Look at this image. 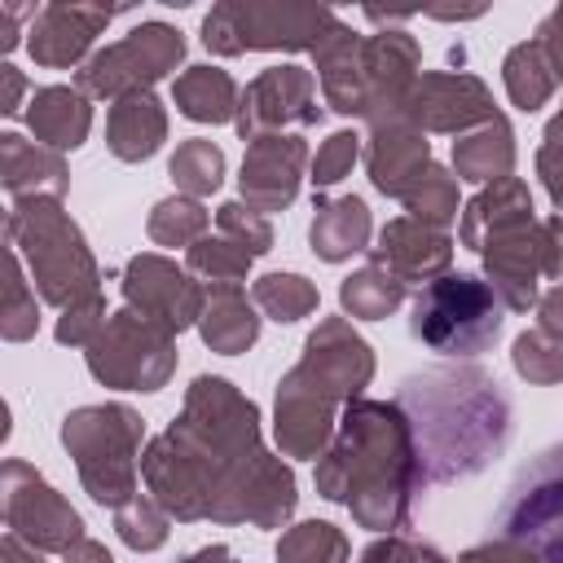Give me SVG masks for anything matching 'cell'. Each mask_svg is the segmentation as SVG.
<instances>
[{
	"label": "cell",
	"instance_id": "1",
	"mask_svg": "<svg viewBox=\"0 0 563 563\" xmlns=\"http://www.w3.org/2000/svg\"><path fill=\"white\" fill-rule=\"evenodd\" d=\"M145 493L180 523L286 528L299 493L282 453L264 449L260 405L220 374H198L163 435L141 453Z\"/></svg>",
	"mask_w": 563,
	"mask_h": 563
},
{
	"label": "cell",
	"instance_id": "2",
	"mask_svg": "<svg viewBox=\"0 0 563 563\" xmlns=\"http://www.w3.org/2000/svg\"><path fill=\"white\" fill-rule=\"evenodd\" d=\"M312 484L325 501L347 506L356 528L400 532L413 515L422 484L418 444L396 400H352L339 413L334 440L317 457Z\"/></svg>",
	"mask_w": 563,
	"mask_h": 563
},
{
	"label": "cell",
	"instance_id": "3",
	"mask_svg": "<svg viewBox=\"0 0 563 563\" xmlns=\"http://www.w3.org/2000/svg\"><path fill=\"white\" fill-rule=\"evenodd\" d=\"M396 405L418 444L422 484H453L479 475L510 440V400L479 365H440L409 374Z\"/></svg>",
	"mask_w": 563,
	"mask_h": 563
},
{
	"label": "cell",
	"instance_id": "4",
	"mask_svg": "<svg viewBox=\"0 0 563 563\" xmlns=\"http://www.w3.org/2000/svg\"><path fill=\"white\" fill-rule=\"evenodd\" d=\"M369 383H374V347L356 334L347 317H321L273 396L277 453L317 462L334 440L343 405L361 400Z\"/></svg>",
	"mask_w": 563,
	"mask_h": 563
},
{
	"label": "cell",
	"instance_id": "5",
	"mask_svg": "<svg viewBox=\"0 0 563 563\" xmlns=\"http://www.w3.org/2000/svg\"><path fill=\"white\" fill-rule=\"evenodd\" d=\"M457 238L466 251H479L484 282L497 290L506 312L537 308L541 290V220L532 216V189L519 176L493 180L466 198Z\"/></svg>",
	"mask_w": 563,
	"mask_h": 563
},
{
	"label": "cell",
	"instance_id": "6",
	"mask_svg": "<svg viewBox=\"0 0 563 563\" xmlns=\"http://www.w3.org/2000/svg\"><path fill=\"white\" fill-rule=\"evenodd\" d=\"M4 242L22 255L31 286L53 308H75L101 295V268L88 251L84 229L70 220L62 198H22L4 216Z\"/></svg>",
	"mask_w": 563,
	"mask_h": 563
},
{
	"label": "cell",
	"instance_id": "7",
	"mask_svg": "<svg viewBox=\"0 0 563 563\" xmlns=\"http://www.w3.org/2000/svg\"><path fill=\"white\" fill-rule=\"evenodd\" d=\"M141 440L145 422L132 405H79L62 418V449L75 457L79 484L97 506H128L141 479Z\"/></svg>",
	"mask_w": 563,
	"mask_h": 563
},
{
	"label": "cell",
	"instance_id": "8",
	"mask_svg": "<svg viewBox=\"0 0 563 563\" xmlns=\"http://www.w3.org/2000/svg\"><path fill=\"white\" fill-rule=\"evenodd\" d=\"M501 299L497 290L475 277V273H444L435 277L431 286H422L413 295V308H409V334L440 352V356H453V361H466V356H479L497 343L501 334Z\"/></svg>",
	"mask_w": 563,
	"mask_h": 563
},
{
	"label": "cell",
	"instance_id": "9",
	"mask_svg": "<svg viewBox=\"0 0 563 563\" xmlns=\"http://www.w3.org/2000/svg\"><path fill=\"white\" fill-rule=\"evenodd\" d=\"M334 26L330 9L312 4H255V0H220L202 18V44L216 57L242 53H312L321 35Z\"/></svg>",
	"mask_w": 563,
	"mask_h": 563
},
{
	"label": "cell",
	"instance_id": "10",
	"mask_svg": "<svg viewBox=\"0 0 563 563\" xmlns=\"http://www.w3.org/2000/svg\"><path fill=\"white\" fill-rule=\"evenodd\" d=\"M88 374L101 387L114 391H158L167 387V378L176 374V334L150 317H141L136 308H119L110 312L106 330L84 347Z\"/></svg>",
	"mask_w": 563,
	"mask_h": 563
},
{
	"label": "cell",
	"instance_id": "11",
	"mask_svg": "<svg viewBox=\"0 0 563 563\" xmlns=\"http://www.w3.org/2000/svg\"><path fill=\"white\" fill-rule=\"evenodd\" d=\"M185 57V35L167 22H141L132 26L123 40L97 48L79 75L75 88L88 97H106L119 101L128 92H150L158 79H167Z\"/></svg>",
	"mask_w": 563,
	"mask_h": 563
},
{
	"label": "cell",
	"instance_id": "12",
	"mask_svg": "<svg viewBox=\"0 0 563 563\" xmlns=\"http://www.w3.org/2000/svg\"><path fill=\"white\" fill-rule=\"evenodd\" d=\"M497 537L528 545L541 563H563V444L537 453L497 510Z\"/></svg>",
	"mask_w": 563,
	"mask_h": 563
},
{
	"label": "cell",
	"instance_id": "13",
	"mask_svg": "<svg viewBox=\"0 0 563 563\" xmlns=\"http://www.w3.org/2000/svg\"><path fill=\"white\" fill-rule=\"evenodd\" d=\"M0 506L4 528L40 554H66L75 541H84V515L22 457H4L0 466Z\"/></svg>",
	"mask_w": 563,
	"mask_h": 563
},
{
	"label": "cell",
	"instance_id": "14",
	"mask_svg": "<svg viewBox=\"0 0 563 563\" xmlns=\"http://www.w3.org/2000/svg\"><path fill=\"white\" fill-rule=\"evenodd\" d=\"M325 106H317V75L308 66L282 62V66H264L238 101V136L251 145L260 136H277L286 128H312L321 123Z\"/></svg>",
	"mask_w": 563,
	"mask_h": 563
},
{
	"label": "cell",
	"instance_id": "15",
	"mask_svg": "<svg viewBox=\"0 0 563 563\" xmlns=\"http://www.w3.org/2000/svg\"><path fill=\"white\" fill-rule=\"evenodd\" d=\"M400 114L418 132H440V136H466L484 123H493L501 110L488 92V84L471 70H422L418 84L409 88Z\"/></svg>",
	"mask_w": 563,
	"mask_h": 563
},
{
	"label": "cell",
	"instance_id": "16",
	"mask_svg": "<svg viewBox=\"0 0 563 563\" xmlns=\"http://www.w3.org/2000/svg\"><path fill=\"white\" fill-rule=\"evenodd\" d=\"M123 303L136 308L141 317L167 325L172 334L198 325L202 303H207V286H198V277L189 268H180L176 260L158 255V251H141L123 264Z\"/></svg>",
	"mask_w": 563,
	"mask_h": 563
},
{
	"label": "cell",
	"instance_id": "17",
	"mask_svg": "<svg viewBox=\"0 0 563 563\" xmlns=\"http://www.w3.org/2000/svg\"><path fill=\"white\" fill-rule=\"evenodd\" d=\"M119 13H128V9L123 4H70V0L40 4V13L26 26V48H31L35 66H48V70L84 66L92 57V40Z\"/></svg>",
	"mask_w": 563,
	"mask_h": 563
},
{
	"label": "cell",
	"instance_id": "18",
	"mask_svg": "<svg viewBox=\"0 0 563 563\" xmlns=\"http://www.w3.org/2000/svg\"><path fill=\"white\" fill-rule=\"evenodd\" d=\"M303 167H308V141H303V136H295V132L260 136V141H251L246 154H242L238 194H242V202L255 207L260 216L286 211V207L299 198Z\"/></svg>",
	"mask_w": 563,
	"mask_h": 563
},
{
	"label": "cell",
	"instance_id": "19",
	"mask_svg": "<svg viewBox=\"0 0 563 563\" xmlns=\"http://www.w3.org/2000/svg\"><path fill=\"white\" fill-rule=\"evenodd\" d=\"M365 264H378L383 273H391L405 290L409 286H431L435 277L449 273L453 264V238L449 229H431L413 216H396L378 229V242L365 251Z\"/></svg>",
	"mask_w": 563,
	"mask_h": 563
},
{
	"label": "cell",
	"instance_id": "20",
	"mask_svg": "<svg viewBox=\"0 0 563 563\" xmlns=\"http://www.w3.org/2000/svg\"><path fill=\"white\" fill-rule=\"evenodd\" d=\"M418 75H422V48L409 31L387 26L378 35H365V128L396 119Z\"/></svg>",
	"mask_w": 563,
	"mask_h": 563
},
{
	"label": "cell",
	"instance_id": "21",
	"mask_svg": "<svg viewBox=\"0 0 563 563\" xmlns=\"http://www.w3.org/2000/svg\"><path fill=\"white\" fill-rule=\"evenodd\" d=\"M431 141L427 132H418L405 114L396 119H383V123H369L365 132V172H369V185L387 198H405L422 172L431 167Z\"/></svg>",
	"mask_w": 563,
	"mask_h": 563
},
{
	"label": "cell",
	"instance_id": "22",
	"mask_svg": "<svg viewBox=\"0 0 563 563\" xmlns=\"http://www.w3.org/2000/svg\"><path fill=\"white\" fill-rule=\"evenodd\" d=\"M312 62L321 79V101L334 114L365 119V35H356L343 18H334V26L312 48Z\"/></svg>",
	"mask_w": 563,
	"mask_h": 563
},
{
	"label": "cell",
	"instance_id": "23",
	"mask_svg": "<svg viewBox=\"0 0 563 563\" xmlns=\"http://www.w3.org/2000/svg\"><path fill=\"white\" fill-rule=\"evenodd\" d=\"M0 185L13 202L22 198H62L70 189V167L57 150L26 141L22 132L0 136Z\"/></svg>",
	"mask_w": 563,
	"mask_h": 563
},
{
	"label": "cell",
	"instance_id": "24",
	"mask_svg": "<svg viewBox=\"0 0 563 563\" xmlns=\"http://www.w3.org/2000/svg\"><path fill=\"white\" fill-rule=\"evenodd\" d=\"M26 128L35 132L40 145H48L57 154L79 150L92 132V97L79 92L75 84L35 88L31 101H26Z\"/></svg>",
	"mask_w": 563,
	"mask_h": 563
},
{
	"label": "cell",
	"instance_id": "25",
	"mask_svg": "<svg viewBox=\"0 0 563 563\" xmlns=\"http://www.w3.org/2000/svg\"><path fill=\"white\" fill-rule=\"evenodd\" d=\"M167 141V110L163 101L150 92H128L119 101H110L106 114V150L119 163H145L163 150Z\"/></svg>",
	"mask_w": 563,
	"mask_h": 563
},
{
	"label": "cell",
	"instance_id": "26",
	"mask_svg": "<svg viewBox=\"0 0 563 563\" xmlns=\"http://www.w3.org/2000/svg\"><path fill=\"white\" fill-rule=\"evenodd\" d=\"M369 207L356 194H334V198H317L312 202V224H308V246L317 260L325 264H343L361 251H369Z\"/></svg>",
	"mask_w": 563,
	"mask_h": 563
},
{
	"label": "cell",
	"instance_id": "27",
	"mask_svg": "<svg viewBox=\"0 0 563 563\" xmlns=\"http://www.w3.org/2000/svg\"><path fill=\"white\" fill-rule=\"evenodd\" d=\"M198 334L211 352L220 356H238L246 347H255L260 339V312H255V299H246L242 286L233 282H220V286H207V303H202V317H198Z\"/></svg>",
	"mask_w": 563,
	"mask_h": 563
},
{
	"label": "cell",
	"instance_id": "28",
	"mask_svg": "<svg viewBox=\"0 0 563 563\" xmlns=\"http://www.w3.org/2000/svg\"><path fill=\"white\" fill-rule=\"evenodd\" d=\"M453 176L471 180V185H493L515 176V128L506 114H497L493 123L466 132L453 141Z\"/></svg>",
	"mask_w": 563,
	"mask_h": 563
},
{
	"label": "cell",
	"instance_id": "29",
	"mask_svg": "<svg viewBox=\"0 0 563 563\" xmlns=\"http://www.w3.org/2000/svg\"><path fill=\"white\" fill-rule=\"evenodd\" d=\"M172 101L185 119L194 123H233L238 119V101H242V88L233 84L229 70L220 66H185L172 84Z\"/></svg>",
	"mask_w": 563,
	"mask_h": 563
},
{
	"label": "cell",
	"instance_id": "30",
	"mask_svg": "<svg viewBox=\"0 0 563 563\" xmlns=\"http://www.w3.org/2000/svg\"><path fill=\"white\" fill-rule=\"evenodd\" d=\"M501 84H506L510 106L523 110V114L541 110V106L554 97L559 79H554V70H550V57H545V48L537 44V35H532V40H519V44L501 57Z\"/></svg>",
	"mask_w": 563,
	"mask_h": 563
},
{
	"label": "cell",
	"instance_id": "31",
	"mask_svg": "<svg viewBox=\"0 0 563 563\" xmlns=\"http://www.w3.org/2000/svg\"><path fill=\"white\" fill-rule=\"evenodd\" d=\"M405 295L409 290L391 273H383L378 264H361L356 273H347L339 282V308L352 321H383L405 303Z\"/></svg>",
	"mask_w": 563,
	"mask_h": 563
},
{
	"label": "cell",
	"instance_id": "32",
	"mask_svg": "<svg viewBox=\"0 0 563 563\" xmlns=\"http://www.w3.org/2000/svg\"><path fill=\"white\" fill-rule=\"evenodd\" d=\"M347 559H352L347 532L330 519H303L277 537V563H347Z\"/></svg>",
	"mask_w": 563,
	"mask_h": 563
},
{
	"label": "cell",
	"instance_id": "33",
	"mask_svg": "<svg viewBox=\"0 0 563 563\" xmlns=\"http://www.w3.org/2000/svg\"><path fill=\"white\" fill-rule=\"evenodd\" d=\"M167 176L176 180V194L207 198V194H216L224 185V150L216 141H207V136H189L167 158Z\"/></svg>",
	"mask_w": 563,
	"mask_h": 563
},
{
	"label": "cell",
	"instance_id": "34",
	"mask_svg": "<svg viewBox=\"0 0 563 563\" xmlns=\"http://www.w3.org/2000/svg\"><path fill=\"white\" fill-rule=\"evenodd\" d=\"M207 224H211V211L202 207V198L172 194V198H158L150 207L145 233L154 246H185L189 251L198 238H207Z\"/></svg>",
	"mask_w": 563,
	"mask_h": 563
},
{
	"label": "cell",
	"instance_id": "35",
	"mask_svg": "<svg viewBox=\"0 0 563 563\" xmlns=\"http://www.w3.org/2000/svg\"><path fill=\"white\" fill-rule=\"evenodd\" d=\"M251 299H255V308H260L268 321H282V325L312 317L317 303H321L317 286H312L303 273H264V277H255Z\"/></svg>",
	"mask_w": 563,
	"mask_h": 563
},
{
	"label": "cell",
	"instance_id": "36",
	"mask_svg": "<svg viewBox=\"0 0 563 563\" xmlns=\"http://www.w3.org/2000/svg\"><path fill=\"white\" fill-rule=\"evenodd\" d=\"M40 330V303H35V286L31 273L22 264V255L9 246L4 251V308H0V334L4 343H26Z\"/></svg>",
	"mask_w": 563,
	"mask_h": 563
},
{
	"label": "cell",
	"instance_id": "37",
	"mask_svg": "<svg viewBox=\"0 0 563 563\" xmlns=\"http://www.w3.org/2000/svg\"><path fill=\"white\" fill-rule=\"evenodd\" d=\"M400 202H405V211H409L413 220H422V224H431V229H449V224L457 220V176H453V167L431 163V167L422 172V180H418Z\"/></svg>",
	"mask_w": 563,
	"mask_h": 563
},
{
	"label": "cell",
	"instance_id": "38",
	"mask_svg": "<svg viewBox=\"0 0 563 563\" xmlns=\"http://www.w3.org/2000/svg\"><path fill=\"white\" fill-rule=\"evenodd\" d=\"M251 264H255V260H251L238 242H229V238H220V233H216V238L207 233V238H198V242L185 251V268H189L194 277H202L207 286H220V282H233V286H238V282L251 273Z\"/></svg>",
	"mask_w": 563,
	"mask_h": 563
},
{
	"label": "cell",
	"instance_id": "39",
	"mask_svg": "<svg viewBox=\"0 0 563 563\" xmlns=\"http://www.w3.org/2000/svg\"><path fill=\"white\" fill-rule=\"evenodd\" d=\"M114 532H119V541L128 545V550H136V554H150V550H158L163 541H167V532H172V515L145 493H136L128 506H119L114 510Z\"/></svg>",
	"mask_w": 563,
	"mask_h": 563
},
{
	"label": "cell",
	"instance_id": "40",
	"mask_svg": "<svg viewBox=\"0 0 563 563\" xmlns=\"http://www.w3.org/2000/svg\"><path fill=\"white\" fill-rule=\"evenodd\" d=\"M510 365H515L519 378L541 383V387H554V383H563V343L532 325V330H523L510 343Z\"/></svg>",
	"mask_w": 563,
	"mask_h": 563
},
{
	"label": "cell",
	"instance_id": "41",
	"mask_svg": "<svg viewBox=\"0 0 563 563\" xmlns=\"http://www.w3.org/2000/svg\"><path fill=\"white\" fill-rule=\"evenodd\" d=\"M216 229H220V238L238 242L251 260H260V255L273 251V224H268V216H260V211L246 207L242 198L216 207Z\"/></svg>",
	"mask_w": 563,
	"mask_h": 563
},
{
	"label": "cell",
	"instance_id": "42",
	"mask_svg": "<svg viewBox=\"0 0 563 563\" xmlns=\"http://www.w3.org/2000/svg\"><path fill=\"white\" fill-rule=\"evenodd\" d=\"M361 158V136L356 132H330L321 145H317V158H312V185L317 189H330V185H339L347 172H352V163Z\"/></svg>",
	"mask_w": 563,
	"mask_h": 563
},
{
	"label": "cell",
	"instance_id": "43",
	"mask_svg": "<svg viewBox=\"0 0 563 563\" xmlns=\"http://www.w3.org/2000/svg\"><path fill=\"white\" fill-rule=\"evenodd\" d=\"M106 321H110V312H106V299L97 295V299H84V303L66 308V312L57 317V325H53V339H57L62 347H88V343L106 330Z\"/></svg>",
	"mask_w": 563,
	"mask_h": 563
},
{
	"label": "cell",
	"instance_id": "44",
	"mask_svg": "<svg viewBox=\"0 0 563 563\" xmlns=\"http://www.w3.org/2000/svg\"><path fill=\"white\" fill-rule=\"evenodd\" d=\"M361 563H449L435 545L405 537V532H383L361 550Z\"/></svg>",
	"mask_w": 563,
	"mask_h": 563
},
{
	"label": "cell",
	"instance_id": "45",
	"mask_svg": "<svg viewBox=\"0 0 563 563\" xmlns=\"http://www.w3.org/2000/svg\"><path fill=\"white\" fill-rule=\"evenodd\" d=\"M457 563H541L528 545L519 541H506V537H488L479 545H471L466 554H457Z\"/></svg>",
	"mask_w": 563,
	"mask_h": 563
},
{
	"label": "cell",
	"instance_id": "46",
	"mask_svg": "<svg viewBox=\"0 0 563 563\" xmlns=\"http://www.w3.org/2000/svg\"><path fill=\"white\" fill-rule=\"evenodd\" d=\"M541 277L563 282V216L541 220Z\"/></svg>",
	"mask_w": 563,
	"mask_h": 563
},
{
	"label": "cell",
	"instance_id": "47",
	"mask_svg": "<svg viewBox=\"0 0 563 563\" xmlns=\"http://www.w3.org/2000/svg\"><path fill=\"white\" fill-rule=\"evenodd\" d=\"M537 176H541L550 202H554L559 216H563V145H545V141H541V150H537Z\"/></svg>",
	"mask_w": 563,
	"mask_h": 563
},
{
	"label": "cell",
	"instance_id": "48",
	"mask_svg": "<svg viewBox=\"0 0 563 563\" xmlns=\"http://www.w3.org/2000/svg\"><path fill=\"white\" fill-rule=\"evenodd\" d=\"M537 44L545 48L554 79L563 84V4H559V9H550V13L541 18V26H537Z\"/></svg>",
	"mask_w": 563,
	"mask_h": 563
},
{
	"label": "cell",
	"instance_id": "49",
	"mask_svg": "<svg viewBox=\"0 0 563 563\" xmlns=\"http://www.w3.org/2000/svg\"><path fill=\"white\" fill-rule=\"evenodd\" d=\"M537 330H545L550 339L563 343V282H554V286L537 299Z\"/></svg>",
	"mask_w": 563,
	"mask_h": 563
},
{
	"label": "cell",
	"instance_id": "50",
	"mask_svg": "<svg viewBox=\"0 0 563 563\" xmlns=\"http://www.w3.org/2000/svg\"><path fill=\"white\" fill-rule=\"evenodd\" d=\"M35 4H0V53H13L22 40V18H35Z\"/></svg>",
	"mask_w": 563,
	"mask_h": 563
},
{
	"label": "cell",
	"instance_id": "51",
	"mask_svg": "<svg viewBox=\"0 0 563 563\" xmlns=\"http://www.w3.org/2000/svg\"><path fill=\"white\" fill-rule=\"evenodd\" d=\"M22 97H26V75L18 66H0V114H18L22 110Z\"/></svg>",
	"mask_w": 563,
	"mask_h": 563
},
{
	"label": "cell",
	"instance_id": "52",
	"mask_svg": "<svg viewBox=\"0 0 563 563\" xmlns=\"http://www.w3.org/2000/svg\"><path fill=\"white\" fill-rule=\"evenodd\" d=\"M0 563H44V554L35 545H26L18 532H4L0 537Z\"/></svg>",
	"mask_w": 563,
	"mask_h": 563
},
{
	"label": "cell",
	"instance_id": "53",
	"mask_svg": "<svg viewBox=\"0 0 563 563\" xmlns=\"http://www.w3.org/2000/svg\"><path fill=\"white\" fill-rule=\"evenodd\" d=\"M62 563H114V554H110L101 541L84 537V541H75V545L62 554Z\"/></svg>",
	"mask_w": 563,
	"mask_h": 563
},
{
	"label": "cell",
	"instance_id": "54",
	"mask_svg": "<svg viewBox=\"0 0 563 563\" xmlns=\"http://www.w3.org/2000/svg\"><path fill=\"white\" fill-rule=\"evenodd\" d=\"M180 563H238V559H233V550H229V545H220V541H216V545H202V550L185 554Z\"/></svg>",
	"mask_w": 563,
	"mask_h": 563
},
{
	"label": "cell",
	"instance_id": "55",
	"mask_svg": "<svg viewBox=\"0 0 563 563\" xmlns=\"http://www.w3.org/2000/svg\"><path fill=\"white\" fill-rule=\"evenodd\" d=\"M541 141H545V145H563V106H559L554 119L545 123V136H541Z\"/></svg>",
	"mask_w": 563,
	"mask_h": 563
}]
</instances>
